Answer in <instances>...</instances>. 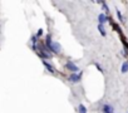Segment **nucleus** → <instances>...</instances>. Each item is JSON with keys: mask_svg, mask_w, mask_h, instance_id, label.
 I'll use <instances>...</instances> for the list:
<instances>
[{"mask_svg": "<svg viewBox=\"0 0 128 113\" xmlns=\"http://www.w3.org/2000/svg\"><path fill=\"white\" fill-rule=\"evenodd\" d=\"M42 35H43V30H42V29H39V30L36 32V35H35V36H36V38H40Z\"/></svg>", "mask_w": 128, "mask_h": 113, "instance_id": "9b49d317", "label": "nucleus"}, {"mask_svg": "<svg viewBox=\"0 0 128 113\" xmlns=\"http://www.w3.org/2000/svg\"><path fill=\"white\" fill-rule=\"evenodd\" d=\"M60 50H62V49H60V44H59V43H52V45L49 46V52H50L52 54H53V53H54V54H59Z\"/></svg>", "mask_w": 128, "mask_h": 113, "instance_id": "f257e3e1", "label": "nucleus"}, {"mask_svg": "<svg viewBox=\"0 0 128 113\" xmlns=\"http://www.w3.org/2000/svg\"><path fill=\"white\" fill-rule=\"evenodd\" d=\"M98 30H99V33L102 34V36H106V30H104V26L103 25H98Z\"/></svg>", "mask_w": 128, "mask_h": 113, "instance_id": "6e6552de", "label": "nucleus"}, {"mask_svg": "<svg viewBox=\"0 0 128 113\" xmlns=\"http://www.w3.org/2000/svg\"><path fill=\"white\" fill-rule=\"evenodd\" d=\"M66 67H67V69H69L70 72H73V73H76V72H78L79 70V68L74 64V63H72V62H67V64H66Z\"/></svg>", "mask_w": 128, "mask_h": 113, "instance_id": "f03ea898", "label": "nucleus"}, {"mask_svg": "<svg viewBox=\"0 0 128 113\" xmlns=\"http://www.w3.org/2000/svg\"><path fill=\"white\" fill-rule=\"evenodd\" d=\"M120 72H122V73H127V72H128V62H124V63L122 64Z\"/></svg>", "mask_w": 128, "mask_h": 113, "instance_id": "0eeeda50", "label": "nucleus"}, {"mask_svg": "<svg viewBox=\"0 0 128 113\" xmlns=\"http://www.w3.org/2000/svg\"><path fill=\"white\" fill-rule=\"evenodd\" d=\"M107 20H108V16H107V15H104V14H99V16H98V22H99L100 25H103Z\"/></svg>", "mask_w": 128, "mask_h": 113, "instance_id": "20e7f679", "label": "nucleus"}, {"mask_svg": "<svg viewBox=\"0 0 128 113\" xmlns=\"http://www.w3.org/2000/svg\"><path fill=\"white\" fill-rule=\"evenodd\" d=\"M43 64H44V67L46 68V70H48V72H50V73H54V72H55V70H54V67H53L52 64H49L48 62H45V60H44V62H43Z\"/></svg>", "mask_w": 128, "mask_h": 113, "instance_id": "423d86ee", "label": "nucleus"}, {"mask_svg": "<svg viewBox=\"0 0 128 113\" xmlns=\"http://www.w3.org/2000/svg\"><path fill=\"white\" fill-rule=\"evenodd\" d=\"M78 110H79V113H87V108H86L83 104H79V107H78Z\"/></svg>", "mask_w": 128, "mask_h": 113, "instance_id": "1a4fd4ad", "label": "nucleus"}, {"mask_svg": "<svg viewBox=\"0 0 128 113\" xmlns=\"http://www.w3.org/2000/svg\"><path fill=\"white\" fill-rule=\"evenodd\" d=\"M96 67H97V68H98V69H99L100 72H103V69H102V67H100L99 64H96Z\"/></svg>", "mask_w": 128, "mask_h": 113, "instance_id": "f8f14e48", "label": "nucleus"}, {"mask_svg": "<svg viewBox=\"0 0 128 113\" xmlns=\"http://www.w3.org/2000/svg\"><path fill=\"white\" fill-rule=\"evenodd\" d=\"M80 77H82V73H79V74H72V76H69V82H72V83H78L79 80H80Z\"/></svg>", "mask_w": 128, "mask_h": 113, "instance_id": "7ed1b4c3", "label": "nucleus"}, {"mask_svg": "<svg viewBox=\"0 0 128 113\" xmlns=\"http://www.w3.org/2000/svg\"><path fill=\"white\" fill-rule=\"evenodd\" d=\"M117 15H118V19H119V22H124V19H123V16H122V14H120V12L119 10H117Z\"/></svg>", "mask_w": 128, "mask_h": 113, "instance_id": "9d476101", "label": "nucleus"}, {"mask_svg": "<svg viewBox=\"0 0 128 113\" xmlns=\"http://www.w3.org/2000/svg\"><path fill=\"white\" fill-rule=\"evenodd\" d=\"M102 110H103V113H113V107L109 104H104Z\"/></svg>", "mask_w": 128, "mask_h": 113, "instance_id": "39448f33", "label": "nucleus"}]
</instances>
